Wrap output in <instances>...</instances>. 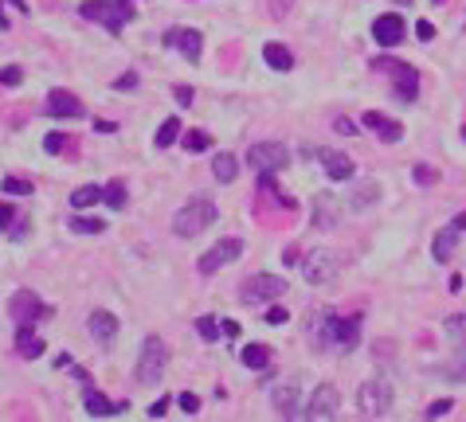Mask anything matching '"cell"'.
<instances>
[{
    "instance_id": "obj_34",
    "label": "cell",
    "mask_w": 466,
    "mask_h": 422,
    "mask_svg": "<svg viewBox=\"0 0 466 422\" xmlns=\"http://www.w3.org/2000/svg\"><path fill=\"white\" fill-rule=\"evenodd\" d=\"M208 145H212L208 133H189V137H184V149H189V153H204Z\"/></svg>"
},
{
    "instance_id": "obj_9",
    "label": "cell",
    "mask_w": 466,
    "mask_h": 422,
    "mask_svg": "<svg viewBox=\"0 0 466 422\" xmlns=\"http://www.w3.org/2000/svg\"><path fill=\"white\" fill-rule=\"evenodd\" d=\"M341 411V391L333 387V383H321L318 391L310 395V407L302 419H314V422H329V419H337Z\"/></svg>"
},
{
    "instance_id": "obj_38",
    "label": "cell",
    "mask_w": 466,
    "mask_h": 422,
    "mask_svg": "<svg viewBox=\"0 0 466 422\" xmlns=\"http://www.w3.org/2000/svg\"><path fill=\"white\" fill-rule=\"evenodd\" d=\"M412 180H416V184H423V188H431L439 180V172H435V168H416V172H412Z\"/></svg>"
},
{
    "instance_id": "obj_47",
    "label": "cell",
    "mask_w": 466,
    "mask_h": 422,
    "mask_svg": "<svg viewBox=\"0 0 466 422\" xmlns=\"http://www.w3.org/2000/svg\"><path fill=\"white\" fill-rule=\"evenodd\" d=\"M282 262H286V266L302 262V255H298V246H286V250H282Z\"/></svg>"
},
{
    "instance_id": "obj_5",
    "label": "cell",
    "mask_w": 466,
    "mask_h": 422,
    "mask_svg": "<svg viewBox=\"0 0 466 422\" xmlns=\"http://www.w3.org/2000/svg\"><path fill=\"white\" fill-rule=\"evenodd\" d=\"M372 67L392 75V82H396V98H400V102H416V98H419V70H412L407 63H400V59H388V55H380Z\"/></svg>"
},
{
    "instance_id": "obj_32",
    "label": "cell",
    "mask_w": 466,
    "mask_h": 422,
    "mask_svg": "<svg viewBox=\"0 0 466 422\" xmlns=\"http://www.w3.org/2000/svg\"><path fill=\"white\" fill-rule=\"evenodd\" d=\"M446 336H455V340L466 344V313H455V317H446Z\"/></svg>"
},
{
    "instance_id": "obj_42",
    "label": "cell",
    "mask_w": 466,
    "mask_h": 422,
    "mask_svg": "<svg viewBox=\"0 0 466 422\" xmlns=\"http://www.w3.org/2000/svg\"><path fill=\"white\" fill-rule=\"evenodd\" d=\"M333 129H337L341 137H353V133H357V126H353L349 118H337V121H333Z\"/></svg>"
},
{
    "instance_id": "obj_16",
    "label": "cell",
    "mask_w": 466,
    "mask_h": 422,
    "mask_svg": "<svg viewBox=\"0 0 466 422\" xmlns=\"http://www.w3.org/2000/svg\"><path fill=\"white\" fill-rule=\"evenodd\" d=\"M361 126L365 129H372L380 141H388V145H396L400 137H404V129H400V121H392V118H384V114H377V110H368L365 118H361Z\"/></svg>"
},
{
    "instance_id": "obj_15",
    "label": "cell",
    "mask_w": 466,
    "mask_h": 422,
    "mask_svg": "<svg viewBox=\"0 0 466 422\" xmlns=\"http://www.w3.org/2000/svg\"><path fill=\"white\" fill-rule=\"evenodd\" d=\"M372 40L384 43V47H396V43L404 40V16H400V12H384V16H377V24H372Z\"/></svg>"
},
{
    "instance_id": "obj_21",
    "label": "cell",
    "mask_w": 466,
    "mask_h": 422,
    "mask_svg": "<svg viewBox=\"0 0 466 422\" xmlns=\"http://www.w3.org/2000/svg\"><path fill=\"white\" fill-rule=\"evenodd\" d=\"M263 63H267L270 70H290L294 67V55H290V47H282V43H263Z\"/></svg>"
},
{
    "instance_id": "obj_45",
    "label": "cell",
    "mask_w": 466,
    "mask_h": 422,
    "mask_svg": "<svg viewBox=\"0 0 466 422\" xmlns=\"http://www.w3.org/2000/svg\"><path fill=\"white\" fill-rule=\"evenodd\" d=\"M165 411H169V399L153 402V407H149V419H165Z\"/></svg>"
},
{
    "instance_id": "obj_23",
    "label": "cell",
    "mask_w": 466,
    "mask_h": 422,
    "mask_svg": "<svg viewBox=\"0 0 466 422\" xmlns=\"http://www.w3.org/2000/svg\"><path fill=\"white\" fill-rule=\"evenodd\" d=\"M212 176H216L219 184H231V180L239 176V157H231V153H216V160H212Z\"/></svg>"
},
{
    "instance_id": "obj_43",
    "label": "cell",
    "mask_w": 466,
    "mask_h": 422,
    "mask_svg": "<svg viewBox=\"0 0 466 422\" xmlns=\"http://www.w3.org/2000/svg\"><path fill=\"white\" fill-rule=\"evenodd\" d=\"M114 86H118V90H138V75L129 70V75H122V79L114 82Z\"/></svg>"
},
{
    "instance_id": "obj_14",
    "label": "cell",
    "mask_w": 466,
    "mask_h": 422,
    "mask_svg": "<svg viewBox=\"0 0 466 422\" xmlns=\"http://www.w3.org/2000/svg\"><path fill=\"white\" fill-rule=\"evenodd\" d=\"M43 110H48V118H82V114H87V106H82L71 90H51Z\"/></svg>"
},
{
    "instance_id": "obj_7",
    "label": "cell",
    "mask_w": 466,
    "mask_h": 422,
    "mask_svg": "<svg viewBox=\"0 0 466 422\" xmlns=\"http://www.w3.org/2000/svg\"><path fill=\"white\" fill-rule=\"evenodd\" d=\"M270 407H275L282 419H302V379H278L270 387Z\"/></svg>"
},
{
    "instance_id": "obj_26",
    "label": "cell",
    "mask_w": 466,
    "mask_h": 422,
    "mask_svg": "<svg viewBox=\"0 0 466 422\" xmlns=\"http://www.w3.org/2000/svg\"><path fill=\"white\" fill-rule=\"evenodd\" d=\"M377 199H380V184H377V180H365V184H357V192L349 196V207H353V211H361V207L377 204Z\"/></svg>"
},
{
    "instance_id": "obj_18",
    "label": "cell",
    "mask_w": 466,
    "mask_h": 422,
    "mask_svg": "<svg viewBox=\"0 0 466 422\" xmlns=\"http://www.w3.org/2000/svg\"><path fill=\"white\" fill-rule=\"evenodd\" d=\"M82 407H87V414H94V419H110V414L126 411V402H110L106 395H99L90 383H87V391H82Z\"/></svg>"
},
{
    "instance_id": "obj_20",
    "label": "cell",
    "mask_w": 466,
    "mask_h": 422,
    "mask_svg": "<svg viewBox=\"0 0 466 422\" xmlns=\"http://www.w3.org/2000/svg\"><path fill=\"white\" fill-rule=\"evenodd\" d=\"M16 352H20L24 360H36V356L43 352V340L36 336V329H31L28 321H20V329H16Z\"/></svg>"
},
{
    "instance_id": "obj_8",
    "label": "cell",
    "mask_w": 466,
    "mask_h": 422,
    "mask_svg": "<svg viewBox=\"0 0 466 422\" xmlns=\"http://www.w3.org/2000/svg\"><path fill=\"white\" fill-rule=\"evenodd\" d=\"M286 294V282L275 274H255L243 282V289H239V297L247 305H263V301H278V297Z\"/></svg>"
},
{
    "instance_id": "obj_36",
    "label": "cell",
    "mask_w": 466,
    "mask_h": 422,
    "mask_svg": "<svg viewBox=\"0 0 466 422\" xmlns=\"http://www.w3.org/2000/svg\"><path fill=\"white\" fill-rule=\"evenodd\" d=\"M196 333L204 336V340H216V336H219V324L212 321V317H200V321H196Z\"/></svg>"
},
{
    "instance_id": "obj_49",
    "label": "cell",
    "mask_w": 466,
    "mask_h": 422,
    "mask_svg": "<svg viewBox=\"0 0 466 422\" xmlns=\"http://www.w3.org/2000/svg\"><path fill=\"white\" fill-rule=\"evenodd\" d=\"M0 79L8 82V86H16V82H20L24 75H20V70H16V67H8V70H4V75H0Z\"/></svg>"
},
{
    "instance_id": "obj_13",
    "label": "cell",
    "mask_w": 466,
    "mask_h": 422,
    "mask_svg": "<svg viewBox=\"0 0 466 422\" xmlns=\"http://www.w3.org/2000/svg\"><path fill=\"white\" fill-rule=\"evenodd\" d=\"M161 43H165V47H180L189 63H196L200 51H204V40H200L196 28H169L165 36H161Z\"/></svg>"
},
{
    "instance_id": "obj_11",
    "label": "cell",
    "mask_w": 466,
    "mask_h": 422,
    "mask_svg": "<svg viewBox=\"0 0 466 422\" xmlns=\"http://www.w3.org/2000/svg\"><path fill=\"white\" fill-rule=\"evenodd\" d=\"M239 255H243V239H219L208 255H200L196 270L200 274H216V270H224L228 262H235Z\"/></svg>"
},
{
    "instance_id": "obj_50",
    "label": "cell",
    "mask_w": 466,
    "mask_h": 422,
    "mask_svg": "<svg viewBox=\"0 0 466 422\" xmlns=\"http://www.w3.org/2000/svg\"><path fill=\"white\" fill-rule=\"evenodd\" d=\"M94 129H99V133H114L118 126H114V121H94Z\"/></svg>"
},
{
    "instance_id": "obj_25",
    "label": "cell",
    "mask_w": 466,
    "mask_h": 422,
    "mask_svg": "<svg viewBox=\"0 0 466 422\" xmlns=\"http://www.w3.org/2000/svg\"><path fill=\"white\" fill-rule=\"evenodd\" d=\"M99 199H106V188L102 184H82L71 192V207L79 211V207H90V204H99Z\"/></svg>"
},
{
    "instance_id": "obj_37",
    "label": "cell",
    "mask_w": 466,
    "mask_h": 422,
    "mask_svg": "<svg viewBox=\"0 0 466 422\" xmlns=\"http://www.w3.org/2000/svg\"><path fill=\"white\" fill-rule=\"evenodd\" d=\"M451 411H455V407H451V399H439V402H431V407H427V419H446Z\"/></svg>"
},
{
    "instance_id": "obj_39",
    "label": "cell",
    "mask_w": 466,
    "mask_h": 422,
    "mask_svg": "<svg viewBox=\"0 0 466 422\" xmlns=\"http://www.w3.org/2000/svg\"><path fill=\"white\" fill-rule=\"evenodd\" d=\"M43 149H48V153H63V149H67V137H63V133H48Z\"/></svg>"
},
{
    "instance_id": "obj_27",
    "label": "cell",
    "mask_w": 466,
    "mask_h": 422,
    "mask_svg": "<svg viewBox=\"0 0 466 422\" xmlns=\"http://www.w3.org/2000/svg\"><path fill=\"white\" fill-rule=\"evenodd\" d=\"M243 363H247L251 372H263L270 363V348L267 344H247V348H243Z\"/></svg>"
},
{
    "instance_id": "obj_17",
    "label": "cell",
    "mask_w": 466,
    "mask_h": 422,
    "mask_svg": "<svg viewBox=\"0 0 466 422\" xmlns=\"http://www.w3.org/2000/svg\"><path fill=\"white\" fill-rule=\"evenodd\" d=\"M87 324H90V336H94L102 348H110V344H114V336H118V317L106 313V309H94Z\"/></svg>"
},
{
    "instance_id": "obj_19",
    "label": "cell",
    "mask_w": 466,
    "mask_h": 422,
    "mask_svg": "<svg viewBox=\"0 0 466 422\" xmlns=\"http://www.w3.org/2000/svg\"><path fill=\"white\" fill-rule=\"evenodd\" d=\"M321 165H326V176L337 180V184L353 180V160H349L345 153H333V149H326V153H321Z\"/></svg>"
},
{
    "instance_id": "obj_31",
    "label": "cell",
    "mask_w": 466,
    "mask_h": 422,
    "mask_svg": "<svg viewBox=\"0 0 466 422\" xmlns=\"http://www.w3.org/2000/svg\"><path fill=\"white\" fill-rule=\"evenodd\" d=\"M0 192H8V196H31L36 188H31L28 180H20V176H8L4 184H0Z\"/></svg>"
},
{
    "instance_id": "obj_35",
    "label": "cell",
    "mask_w": 466,
    "mask_h": 422,
    "mask_svg": "<svg viewBox=\"0 0 466 422\" xmlns=\"http://www.w3.org/2000/svg\"><path fill=\"white\" fill-rule=\"evenodd\" d=\"M177 407H180L184 414H200V399H196L192 391H180V395H177Z\"/></svg>"
},
{
    "instance_id": "obj_12",
    "label": "cell",
    "mask_w": 466,
    "mask_h": 422,
    "mask_svg": "<svg viewBox=\"0 0 466 422\" xmlns=\"http://www.w3.org/2000/svg\"><path fill=\"white\" fill-rule=\"evenodd\" d=\"M8 309H12V317H16V321H28V324L51 313V305H43L40 297L31 294V289H16V294H12V301H8Z\"/></svg>"
},
{
    "instance_id": "obj_40",
    "label": "cell",
    "mask_w": 466,
    "mask_h": 422,
    "mask_svg": "<svg viewBox=\"0 0 466 422\" xmlns=\"http://www.w3.org/2000/svg\"><path fill=\"white\" fill-rule=\"evenodd\" d=\"M416 36H419V43H431V40H435V28H431L427 20H419L416 24Z\"/></svg>"
},
{
    "instance_id": "obj_44",
    "label": "cell",
    "mask_w": 466,
    "mask_h": 422,
    "mask_svg": "<svg viewBox=\"0 0 466 422\" xmlns=\"http://www.w3.org/2000/svg\"><path fill=\"white\" fill-rule=\"evenodd\" d=\"M12 223H16V219H12V207H8V204H0V231H8Z\"/></svg>"
},
{
    "instance_id": "obj_30",
    "label": "cell",
    "mask_w": 466,
    "mask_h": 422,
    "mask_svg": "<svg viewBox=\"0 0 466 422\" xmlns=\"http://www.w3.org/2000/svg\"><path fill=\"white\" fill-rule=\"evenodd\" d=\"M177 137H180V121H177V118H169L165 126L157 129V137H153V145H157V149H169Z\"/></svg>"
},
{
    "instance_id": "obj_22",
    "label": "cell",
    "mask_w": 466,
    "mask_h": 422,
    "mask_svg": "<svg viewBox=\"0 0 466 422\" xmlns=\"http://www.w3.org/2000/svg\"><path fill=\"white\" fill-rule=\"evenodd\" d=\"M458 235H463V231H458L455 223L439 231L435 235V262H451V255H455V246H458Z\"/></svg>"
},
{
    "instance_id": "obj_1",
    "label": "cell",
    "mask_w": 466,
    "mask_h": 422,
    "mask_svg": "<svg viewBox=\"0 0 466 422\" xmlns=\"http://www.w3.org/2000/svg\"><path fill=\"white\" fill-rule=\"evenodd\" d=\"M212 223H216V204H212L208 196H192L189 204L173 216V231H177L180 239H196L200 231H208Z\"/></svg>"
},
{
    "instance_id": "obj_52",
    "label": "cell",
    "mask_w": 466,
    "mask_h": 422,
    "mask_svg": "<svg viewBox=\"0 0 466 422\" xmlns=\"http://www.w3.org/2000/svg\"><path fill=\"white\" fill-rule=\"evenodd\" d=\"M404 4H407V0H404Z\"/></svg>"
},
{
    "instance_id": "obj_3",
    "label": "cell",
    "mask_w": 466,
    "mask_h": 422,
    "mask_svg": "<svg viewBox=\"0 0 466 422\" xmlns=\"http://www.w3.org/2000/svg\"><path fill=\"white\" fill-rule=\"evenodd\" d=\"M165 368H169V348H165V340H161V336H145L141 356H138V368H133V379L145 383V387H153V383H161Z\"/></svg>"
},
{
    "instance_id": "obj_51",
    "label": "cell",
    "mask_w": 466,
    "mask_h": 422,
    "mask_svg": "<svg viewBox=\"0 0 466 422\" xmlns=\"http://www.w3.org/2000/svg\"><path fill=\"white\" fill-rule=\"evenodd\" d=\"M455 227H458V231H466V211H463V216H455Z\"/></svg>"
},
{
    "instance_id": "obj_41",
    "label": "cell",
    "mask_w": 466,
    "mask_h": 422,
    "mask_svg": "<svg viewBox=\"0 0 466 422\" xmlns=\"http://www.w3.org/2000/svg\"><path fill=\"white\" fill-rule=\"evenodd\" d=\"M286 309H278V305H270V309H267V324H286Z\"/></svg>"
},
{
    "instance_id": "obj_29",
    "label": "cell",
    "mask_w": 466,
    "mask_h": 422,
    "mask_svg": "<svg viewBox=\"0 0 466 422\" xmlns=\"http://www.w3.org/2000/svg\"><path fill=\"white\" fill-rule=\"evenodd\" d=\"M333 223H337L333 204H329V199H318V204H314V227H321V231H326V227H333Z\"/></svg>"
},
{
    "instance_id": "obj_4",
    "label": "cell",
    "mask_w": 466,
    "mask_h": 422,
    "mask_svg": "<svg viewBox=\"0 0 466 422\" xmlns=\"http://www.w3.org/2000/svg\"><path fill=\"white\" fill-rule=\"evenodd\" d=\"M392 402H396V391H392V383L388 379H365L357 387V411L365 414V419H384L388 411H392Z\"/></svg>"
},
{
    "instance_id": "obj_28",
    "label": "cell",
    "mask_w": 466,
    "mask_h": 422,
    "mask_svg": "<svg viewBox=\"0 0 466 422\" xmlns=\"http://www.w3.org/2000/svg\"><path fill=\"white\" fill-rule=\"evenodd\" d=\"M71 231H75V235H102L106 223H102V219H90V216H75L71 219Z\"/></svg>"
},
{
    "instance_id": "obj_2",
    "label": "cell",
    "mask_w": 466,
    "mask_h": 422,
    "mask_svg": "<svg viewBox=\"0 0 466 422\" xmlns=\"http://www.w3.org/2000/svg\"><path fill=\"white\" fill-rule=\"evenodd\" d=\"M79 12L87 16V20L102 24L110 36H118V31L126 28L133 16H138V12H133V4H126V0H87Z\"/></svg>"
},
{
    "instance_id": "obj_10",
    "label": "cell",
    "mask_w": 466,
    "mask_h": 422,
    "mask_svg": "<svg viewBox=\"0 0 466 422\" xmlns=\"http://www.w3.org/2000/svg\"><path fill=\"white\" fill-rule=\"evenodd\" d=\"M302 274H306L310 285H329L337 278V255H329V250H310L302 258Z\"/></svg>"
},
{
    "instance_id": "obj_6",
    "label": "cell",
    "mask_w": 466,
    "mask_h": 422,
    "mask_svg": "<svg viewBox=\"0 0 466 422\" xmlns=\"http://www.w3.org/2000/svg\"><path fill=\"white\" fill-rule=\"evenodd\" d=\"M247 165L255 172H278V168L290 165V149L282 141H259V145L247 149Z\"/></svg>"
},
{
    "instance_id": "obj_24",
    "label": "cell",
    "mask_w": 466,
    "mask_h": 422,
    "mask_svg": "<svg viewBox=\"0 0 466 422\" xmlns=\"http://www.w3.org/2000/svg\"><path fill=\"white\" fill-rule=\"evenodd\" d=\"M361 340V317H337V348H357Z\"/></svg>"
},
{
    "instance_id": "obj_48",
    "label": "cell",
    "mask_w": 466,
    "mask_h": 422,
    "mask_svg": "<svg viewBox=\"0 0 466 422\" xmlns=\"http://www.w3.org/2000/svg\"><path fill=\"white\" fill-rule=\"evenodd\" d=\"M177 102L180 106H192V86H177Z\"/></svg>"
},
{
    "instance_id": "obj_46",
    "label": "cell",
    "mask_w": 466,
    "mask_h": 422,
    "mask_svg": "<svg viewBox=\"0 0 466 422\" xmlns=\"http://www.w3.org/2000/svg\"><path fill=\"white\" fill-rule=\"evenodd\" d=\"M219 333L228 336V340H235V336H239V324L235 321H224V324H219Z\"/></svg>"
},
{
    "instance_id": "obj_33",
    "label": "cell",
    "mask_w": 466,
    "mask_h": 422,
    "mask_svg": "<svg viewBox=\"0 0 466 422\" xmlns=\"http://www.w3.org/2000/svg\"><path fill=\"white\" fill-rule=\"evenodd\" d=\"M106 204L110 207H126V184H122V180H110L106 184Z\"/></svg>"
}]
</instances>
